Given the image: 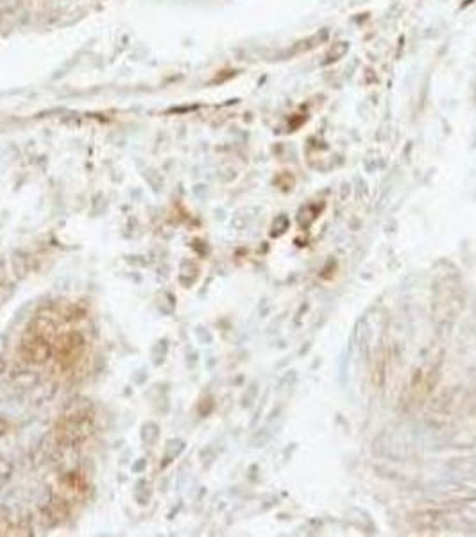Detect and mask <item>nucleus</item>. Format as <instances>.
I'll list each match as a JSON object with an SVG mask.
<instances>
[{
    "label": "nucleus",
    "mask_w": 476,
    "mask_h": 537,
    "mask_svg": "<svg viewBox=\"0 0 476 537\" xmlns=\"http://www.w3.org/2000/svg\"><path fill=\"white\" fill-rule=\"evenodd\" d=\"M145 466H147V461H145V458H138V461H136L135 464H133V473L143 471V469H145Z\"/></svg>",
    "instance_id": "obj_11"
},
{
    "label": "nucleus",
    "mask_w": 476,
    "mask_h": 537,
    "mask_svg": "<svg viewBox=\"0 0 476 537\" xmlns=\"http://www.w3.org/2000/svg\"><path fill=\"white\" fill-rule=\"evenodd\" d=\"M328 38V31H321V33L313 34V36L306 38V40H301L296 43L292 54H304V52H310L311 48H315L317 45H321V41H324Z\"/></svg>",
    "instance_id": "obj_2"
},
{
    "label": "nucleus",
    "mask_w": 476,
    "mask_h": 537,
    "mask_svg": "<svg viewBox=\"0 0 476 537\" xmlns=\"http://www.w3.org/2000/svg\"><path fill=\"white\" fill-rule=\"evenodd\" d=\"M66 342H68V347H81L85 344V337L79 331H72L70 335H66Z\"/></svg>",
    "instance_id": "obj_10"
},
{
    "label": "nucleus",
    "mask_w": 476,
    "mask_h": 537,
    "mask_svg": "<svg viewBox=\"0 0 476 537\" xmlns=\"http://www.w3.org/2000/svg\"><path fill=\"white\" fill-rule=\"evenodd\" d=\"M348 50H349V45L346 43V41H337V43L330 48V52L324 56L323 65H330V63L338 61V59H342L346 54H348Z\"/></svg>",
    "instance_id": "obj_4"
},
{
    "label": "nucleus",
    "mask_w": 476,
    "mask_h": 537,
    "mask_svg": "<svg viewBox=\"0 0 476 537\" xmlns=\"http://www.w3.org/2000/svg\"><path fill=\"white\" fill-rule=\"evenodd\" d=\"M6 431H8V424H6L4 421L0 419V435H4Z\"/></svg>",
    "instance_id": "obj_15"
},
{
    "label": "nucleus",
    "mask_w": 476,
    "mask_h": 537,
    "mask_svg": "<svg viewBox=\"0 0 476 537\" xmlns=\"http://www.w3.org/2000/svg\"><path fill=\"white\" fill-rule=\"evenodd\" d=\"M184 450V442L179 441V439H172V441L167 442V450H165V458H170L174 461L176 457H179L181 451Z\"/></svg>",
    "instance_id": "obj_8"
},
{
    "label": "nucleus",
    "mask_w": 476,
    "mask_h": 537,
    "mask_svg": "<svg viewBox=\"0 0 476 537\" xmlns=\"http://www.w3.org/2000/svg\"><path fill=\"white\" fill-rule=\"evenodd\" d=\"M145 380H147V371H145V369L138 371V374L135 376V381H136V383H143Z\"/></svg>",
    "instance_id": "obj_12"
},
{
    "label": "nucleus",
    "mask_w": 476,
    "mask_h": 537,
    "mask_svg": "<svg viewBox=\"0 0 476 537\" xmlns=\"http://www.w3.org/2000/svg\"><path fill=\"white\" fill-rule=\"evenodd\" d=\"M167 351H169V342H167L165 339H162L160 342L156 344V346H154V349H152V362L156 364V366H162V364L165 362Z\"/></svg>",
    "instance_id": "obj_7"
},
{
    "label": "nucleus",
    "mask_w": 476,
    "mask_h": 537,
    "mask_svg": "<svg viewBox=\"0 0 476 537\" xmlns=\"http://www.w3.org/2000/svg\"><path fill=\"white\" fill-rule=\"evenodd\" d=\"M157 437H160V426L156 423H152V421L143 423L142 430H140V439H142L143 444L152 446L157 441Z\"/></svg>",
    "instance_id": "obj_3"
},
{
    "label": "nucleus",
    "mask_w": 476,
    "mask_h": 537,
    "mask_svg": "<svg viewBox=\"0 0 476 537\" xmlns=\"http://www.w3.org/2000/svg\"><path fill=\"white\" fill-rule=\"evenodd\" d=\"M4 349H6V335L0 333V353H2Z\"/></svg>",
    "instance_id": "obj_14"
},
{
    "label": "nucleus",
    "mask_w": 476,
    "mask_h": 537,
    "mask_svg": "<svg viewBox=\"0 0 476 537\" xmlns=\"http://www.w3.org/2000/svg\"><path fill=\"white\" fill-rule=\"evenodd\" d=\"M38 380H40V378H38V374L31 373V371H20V373H16L15 376H13V381H15L18 387H23V389L36 387Z\"/></svg>",
    "instance_id": "obj_5"
},
{
    "label": "nucleus",
    "mask_w": 476,
    "mask_h": 537,
    "mask_svg": "<svg viewBox=\"0 0 476 537\" xmlns=\"http://www.w3.org/2000/svg\"><path fill=\"white\" fill-rule=\"evenodd\" d=\"M11 265L13 269H15V274L18 279H22L23 276H25L27 272V263H25V258H22V256L18 254V252H15V254L11 256Z\"/></svg>",
    "instance_id": "obj_9"
},
{
    "label": "nucleus",
    "mask_w": 476,
    "mask_h": 537,
    "mask_svg": "<svg viewBox=\"0 0 476 537\" xmlns=\"http://www.w3.org/2000/svg\"><path fill=\"white\" fill-rule=\"evenodd\" d=\"M136 501H138L140 505H147L150 501V496H152V489L149 487V482L147 480H142V482H138V485H136Z\"/></svg>",
    "instance_id": "obj_6"
},
{
    "label": "nucleus",
    "mask_w": 476,
    "mask_h": 537,
    "mask_svg": "<svg viewBox=\"0 0 476 537\" xmlns=\"http://www.w3.org/2000/svg\"><path fill=\"white\" fill-rule=\"evenodd\" d=\"M6 371H8V364H6L4 358L0 356V376H2V374H4Z\"/></svg>",
    "instance_id": "obj_13"
},
{
    "label": "nucleus",
    "mask_w": 476,
    "mask_h": 537,
    "mask_svg": "<svg viewBox=\"0 0 476 537\" xmlns=\"http://www.w3.org/2000/svg\"><path fill=\"white\" fill-rule=\"evenodd\" d=\"M29 347V356L34 364H43L50 358V344L43 339V337H34L29 344H25Z\"/></svg>",
    "instance_id": "obj_1"
}]
</instances>
